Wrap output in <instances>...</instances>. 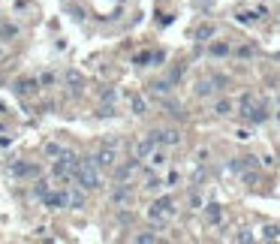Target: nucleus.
<instances>
[{"label":"nucleus","instance_id":"obj_19","mask_svg":"<svg viewBox=\"0 0 280 244\" xmlns=\"http://www.w3.org/2000/svg\"><path fill=\"white\" fill-rule=\"evenodd\" d=\"M63 151H66V148H63L60 142H45V145H42V154L48 157V160H58V157H60Z\"/></svg>","mask_w":280,"mask_h":244},{"label":"nucleus","instance_id":"obj_1","mask_svg":"<svg viewBox=\"0 0 280 244\" xmlns=\"http://www.w3.org/2000/svg\"><path fill=\"white\" fill-rule=\"evenodd\" d=\"M81 190H100L102 187V175H100V169L94 163V157H81V163L76 169V178H73Z\"/></svg>","mask_w":280,"mask_h":244},{"label":"nucleus","instance_id":"obj_27","mask_svg":"<svg viewBox=\"0 0 280 244\" xmlns=\"http://www.w3.org/2000/svg\"><path fill=\"white\" fill-rule=\"evenodd\" d=\"M133 241H139V244H157V241H160V235H154V232H136Z\"/></svg>","mask_w":280,"mask_h":244},{"label":"nucleus","instance_id":"obj_23","mask_svg":"<svg viewBox=\"0 0 280 244\" xmlns=\"http://www.w3.org/2000/svg\"><path fill=\"white\" fill-rule=\"evenodd\" d=\"M262 241H280V223H268L262 229Z\"/></svg>","mask_w":280,"mask_h":244},{"label":"nucleus","instance_id":"obj_28","mask_svg":"<svg viewBox=\"0 0 280 244\" xmlns=\"http://www.w3.org/2000/svg\"><path fill=\"white\" fill-rule=\"evenodd\" d=\"M33 196L45 199V196H48V181H37V184H33Z\"/></svg>","mask_w":280,"mask_h":244},{"label":"nucleus","instance_id":"obj_13","mask_svg":"<svg viewBox=\"0 0 280 244\" xmlns=\"http://www.w3.org/2000/svg\"><path fill=\"white\" fill-rule=\"evenodd\" d=\"M217 91H220V88H217V81H214L211 76L202 79V81H196V97H202V100H205V97H214Z\"/></svg>","mask_w":280,"mask_h":244},{"label":"nucleus","instance_id":"obj_9","mask_svg":"<svg viewBox=\"0 0 280 244\" xmlns=\"http://www.w3.org/2000/svg\"><path fill=\"white\" fill-rule=\"evenodd\" d=\"M154 148H157V139L148 133L145 139H139V142L133 145V157H136V160H148V154H151Z\"/></svg>","mask_w":280,"mask_h":244},{"label":"nucleus","instance_id":"obj_5","mask_svg":"<svg viewBox=\"0 0 280 244\" xmlns=\"http://www.w3.org/2000/svg\"><path fill=\"white\" fill-rule=\"evenodd\" d=\"M42 205L48 208V211H63V208H69V190H55V193L48 190V196L42 199Z\"/></svg>","mask_w":280,"mask_h":244},{"label":"nucleus","instance_id":"obj_16","mask_svg":"<svg viewBox=\"0 0 280 244\" xmlns=\"http://www.w3.org/2000/svg\"><path fill=\"white\" fill-rule=\"evenodd\" d=\"M148 160H151V166H154V169H163V166L169 163V154H166V148L160 145V148H154V151L148 154Z\"/></svg>","mask_w":280,"mask_h":244},{"label":"nucleus","instance_id":"obj_10","mask_svg":"<svg viewBox=\"0 0 280 244\" xmlns=\"http://www.w3.org/2000/svg\"><path fill=\"white\" fill-rule=\"evenodd\" d=\"M9 172H12L15 178H33V175H40V169L30 166V163H24V160H15V163L9 166Z\"/></svg>","mask_w":280,"mask_h":244},{"label":"nucleus","instance_id":"obj_11","mask_svg":"<svg viewBox=\"0 0 280 244\" xmlns=\"http://www.w3.org/2000/svg\"><path fill=\"white\" fill-rule=\"evenodd\" d=\"M63 81H66V88L73 91V94H81V88H84V79H81L79 69H66V73H63Z\"/></svg>","mask_w":280,"mask_h":244},{"label":"nucleus","instance_id":"obj_24","mask_svg":"<svg viewBox=\"0 0 280 244\" xmlns=\"http://www.w3.org/2000/svg\"><path fill=\"white\" fill-rule=\"evenodd\" d=\"M15 37H19V27H15V24H0V40H3V42H9Z\"/></svg>","mask_w":280,"mask_h":244},{"label":"nucleus","instance_id":"obj_12","mask_svg":"<svg viewBox=\"0 0 280 244\" xmlns=\"http://www.w3.org/2000/svg\"><path fill=\"white\" fill-rule=\"evenodd\" d=\"M37 91H40V79H19V81H15V94H19V97H30Z\"/></svg>","mask_w":280,"mask_h":244},{"label":"nucleus","instance_id":"obj_8","mask_svg":"<svg viewBox=\"0 0 280 244\" xmlns=\"http://www.w3.org/2000/svg\"><path fill=\"white\" fill-rule=\"evenodd\" d=\"M154 139H157V145H163V148H175V145H181V133L178 130H154L151 133Z\"/></svg>","mask_w":280,"mask_h":244},{"label":"nucleus","instance_id":"obj_3","mask_svg":"<svg viewBox=\"0 0 280 244\" xmlns=\"http://www.w3.org/2000/svg\"><path fill=\"white\" fill-rule=\"evenodd\" d=\"M172 214H175V199H172V196L154 199L151 208H148V217H151V220H169Z\"/></svg>","mask_w":280,"mask_h":244},{"label":"nucleus","instance_id":"obj_33","mask_svg":"<svg viewBox=\"0 0 280 244\" xmlns=\"http://www.w3.org/2000/svg\"><path fill=\"white\" fill-rule=\"evenodd\" d=\"M190 205H193V208H205V202H202L199 193H190Z\"/></svg>","mask_w":280,"mask_h":244},{"label":"nucleus","instance_id":"obj_32","mask_svg":"<svg viewBox=\"0 0 280 244\" xmlns=\"http://www.w3.org/2000/svg\"><path fill=\"white\" fill-rule=\"evenodd\" d=\"M235 139H238V142H247V139H253V136H250L247 127H238V130H235Z\"/></svg>","mask_w":280,"mask_h":244},{"label":"nucleus","instance_id":"obj_25","mask_svg":"<svg viewBox=\"0 0 280 244\" xmlns=\"http://www.w3.org/2000/svg\"><path fill=\"white\" fill-rule=\"evenodd\" d=\"M208 51H211L214 58H226V55H232V45H226V42H214Z\"/></svg>","mask_w":280,"mask_h":244},{"label":"nucleus","instance_id":"obj_14","mask_svg":"<svg viewBox=\"0 0 280 244\" xmlns=\"http://www.w3.org/2000/svg\"><path fill=\"white\" fill-rule=\"evenodd\" d=\"M205 220H208V226H220L223 223V208L217 202H208L205 205Z\"/></svg>","mask_w":280,"mask_h":244},{"label":"nucleus","instance_id":"obj_2","mask_svg":"<svg viewBox=\"0 0 280 244\" xmlns=\"http://www.w3.org/2000/svg\"><path fill=\"white\" fill-rule=\"evenodd\" d=\"M238 118L244 121V124H265V121H268V109L262 106V102L250 100L247 106H238Z\"/></svg>","mask_w":280,"mask_h":244},{"label":"nucleus","instance_id":"obj_6","mask_svg":"<svg viewBox=\"0 0 280 244\" xmlns=\"http://www.w3.org/2000/svg\"><path fill=\"white\" fill-rule=\"evenodd\" d=\"M109 199H112V205H130V202H133V190H130V184H127V181H115Z\"/></svg>","mask_w":280,"mask_h":244},{"label":"nucleus","instance_id":"obj_20","mask_svg":"<svg viewBox=\"0 0 280 244\" xmlns=\"http://www.w3.org/2000/svg\"><path fill=\"white\" fill-rule=\"evenodd\" d=\"M214 33H217V27H214V24H202V27H196L193 37H196V42H208V40L214 37Z\"/></svg>","mask_w":280,"mask_h":244},{"label":"nucleus","instance_id":"obj_29","mask_svg":"<svg viewBox=\"0 0 280 244\" xmlns=\"http://www.w3.org/2000/svg\"><path fill=\"white\" fill-rule=\"evenodd\" d=\"M100 100H102V102H115V100H118V91H115V88H102V91H100Z\"/></svg>","mask_w":280,"mask_h":244},{"label":"nucleus","instance_id":"obj_17","mask_svg":"<svg viewBox=\"0 0 280 244\" xmlns=\"http://www.w3.org/2000/svg\"><path fill=\"white\" fill-rule=\"evenodd\" d=\"M169 94H172V81H169V79H160V81L151 84V97L163 100V97H169Z\"/></svg>","mask_w":280,"mask_h":244},{"label":"nucleus","instance_id":"obj_18","mask_svg":"<svg viewBox=\"0 0 280 244\" xmlns=\"http://www.w3.org/2000/svg\"><path fill=\"white\" fill-rule=\"evenodd\" d=\"M84 193H87V190H81L79 184H76V190H69V208H76V211H81V208H84Z\"/></svg>","mask_w":280,"mask_h":244},{"label":"nucleus","instance_id":"obj_15","mask_svg":"<svg viewBox=\"0 0 280 244\" xmlns=\"http://www.w3.org/2000/svg\"><path fill=\"white\" fill-rule=\"evenodd\" d=\"M136 169H139V163H136V157H133L130 163H124V166H115V169H112V172H115V181H127V178L133 175Z\"/></svg>","mask_w":280,"mask_h":244},{"label":"nucleus","instance_id":"obj_22","mask_svg":"<svg viewBox=\"0 0 280 244\" xmlns=\"http://www.w3.org/2000/svg\"><path fill=\"white\" fill-rule=\"evenodd\" d=\"M232 112H235V102H232V100H217V102H214V115L226 118V115H232Z\"/></svg>","mask_w":280,"mask_h":244},{"label":"nucleus","instance_id":"obj_34","mask_svg":"<svg viewBox=\"0 0 280 244\" xmlns=\"http://www.w3.org/2000/svg\"><path fill=\"white\" fill-rule=\"evenodd\" d=\"M0 58H3V48H0Z\"/></svg>","mask_w":280,"mask_h":244},{"label":"nucleus","instance_id":"obj_4","mask_svg":"<svg viewBox=\"0 0 280 244\" xmlns=\"http://www.w3.org/2000/svg\"><path fill=\"white\" fill-rule=\"evenodd\" d=\"M94 163H97V169L102 172V169H115L118 166V151H115V145H102L97 154H94Z\"/></svg>","mask_w":280,"mask_h":244},{"label":"nucleus","instance_id":"obj_7","mask_svg":"<svg viewBox=\"0 0 280 244\" xmlns=\"http://www.w3.org/2000/svg\"><path fill=\"white\" fill-rule=\"evenodd\" d=\"M256 166H259L256 157H235V160L226 163V172H232V175H244V172H250Z\"/></svg>","mask_w":280,"mask_h":244},{"label":"nucleus","instance_id":"obj_31","mask_svg":"<svg viewBox=\"0 0 280 244\" xmlns=\"http://www.w3.org/2000/svg\"><path fill=\"white\" fill-rule=\"evenodd\" d=\"M160 187H163V181L157 178V175H151V178H148V184H145V190H151V193H157Z\"/></svg>","mask_w":280,"mask_h":244},{"label":"nucleus","instance_id":"obj_26","mask_svg":"<svg viewBox=\"0 0 280 244\" xmlns=\"http://www.w3.org/2000/svg\"><path fill=\"white\" fill-rule=\"evenodd\" d=\"M232 241H238V244H250V241H256V235H253V229H238V232L232 235Z\"/></svg>","mask_w":280,"mask_h":244},{"label":"nucleus","instance_id":"obj_30","mask_svg":"<svg viewBox=\"0 0 280 244\" xmlns=\"http://www.w3.org/2000/svg\"><path fill=\"white\" fill-rule=\"evenodd\" d=\"M55 81H58V76H55V73H42V76H40V84H42V88H51Z\"/></svg>","mask_w":280,"mask_h":244},{"label":"nucleus","instance_id":"obj_21","mask_svg":"<svg viewBox=\"0 0 280 244\" xmlns=\"http://www.w3.org/2000/svg\"><path fill=\"white\" fill-rule=\"evenodd\" d=\"M130 109H133V115H145V112H148V100L139 97V94H133V97H130Z\"/></svg>","mask_w":280,"mask_h":244}]
</instances>
